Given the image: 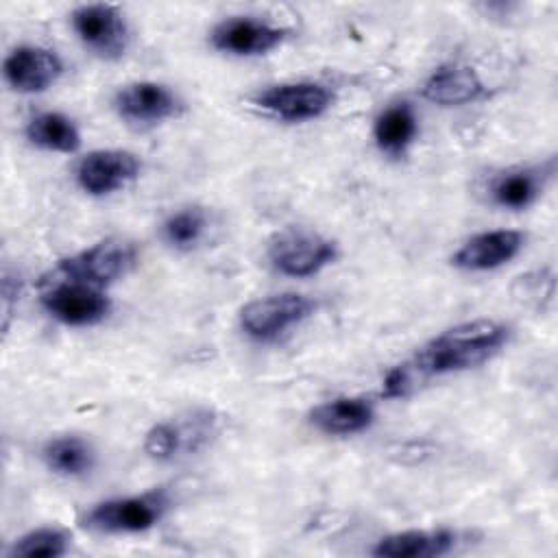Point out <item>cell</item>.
I'll return each instance as SVG.
<instances>
[{
    "label": "cell",
    "mask_w": 558,
    "mask_h": 558,
    "mask_svg": "<svg viewBox=\"0 0 558 558\" xmlns=\"http://www.w3.org/2000/svg\"><path fill=\"white\" fill-rule=\"evenodd\" d=\"M508 340V327L497 320L477 318L460 323L429 340L408 364L421 375H445L466 371L490 360Z\"/></svg>",
    "instance_id": "1"
},
{
    "label": "cell",
    "mask_w": 558,
    "mask_h": 558,
    "mask_svg": "<svg viewBox=\"0 0 558 558\" xmlns=\"http://www.w3.org/2000/svg\"><path fill=\"white\" fill-rule=\"evenodd\" d=\"M133 262H135L133 244L109 238L61 259L54 270V277L100 288L126 275Z\"/></svg>",
    "instance_id": "2"
},
{
    "label": "cell",
    "mask_w": 558,
    "mask_h": 558,
    "mask_svg": "<svg viewBox=\"0 0 558 558\" xmlns=\"http://www.w3.org/2000/svg\"><path fill=\"white\" fill-rule=\"evenodd\" d=\"M336 244L307 229H286L268 246L270 264L288 277H312L336 259Z\"/></svg>",
    "instance_id": "3"
},
{
    "label": "cell",
    "mask_w": 558,
    "mask_h": 558,
    "mask_svg": "<svg viewBox=\"0 0 558 558\" xmlns=\"http://www.w3.org/2000/svg\"><path fill=\"white\" fill-rule=\"evenodd\" d=\"M314 301L305 294L281 292L255 299L240 310L242 329L255 340H272L288 327L305 320L314 312Z\"/></svg>",
    "instance_id": "4"
},
{
    "label": "cell",
    "mask_w": 558,
    "mask_h": 558,
    "mask_svg": "<svg viewBox=\"0 0 558 558\" xmlns=\"http://www.w3.org/2000/svg\"><path fill=\"white\" fill-rule=\"evenodd\" d=\"M163 493H144L137 497H118L96 504L85 514V525L96 532H144L150 530L166 512Z\"/></svg>",
    "instance_id": "5"
},
{
    "label": "cell",
    "mask_w": 558,
    "mask_h": 558,
    "mask_svg": "<svg viewBox=\"0 0 558 558\" xmlns=\"http://www.w3.org/2000/svg\"><path fill=\"white\" fill-rule=\"evenodd\" d=\"M41 305L50 316L72 327L100 323L111 307L100 288L61 277L48 281V288L41 292Z\"/></svg>",
    "instance_id": "6"
},
{
    "label": "cell",
    "mask_w": 558,
    "mask_h": 558,
    "mask_svg": "<svg viewBox=\"0 0 558 558\" xmlns=\"http://www.w3.org/2000/svg\"><path fill=\"white\" fill-rule=\"evenodd\" d=\"M72 28L76 37L94 54L102 59H118L129 44L126 22L113 4H83L72 13Z\"/></svg>",
    "instance_id": "7"
},
{
    "label": "cell",
    "mask_w": 558,
    "mask_h": 558,
    "mask_svg": "<svg viewBox=\"0 0 558 558\" xmlns=\"http://www.w3.org/2000/svg\"><path fill=\"white\" fill-rule=\"evenodd\" d=\"M140 172V161L129 150L107 148V150H92L87 153L76 166V181L78 185L92 196H105L129 181H133Z\"/></svg>",
    "instance_id": "8"
},
{
    "label": "cell",
    "mask_w": 558,
    "mask_h": 558,
    "mask_svg": "<svg viewBox=\"0 0 558 558\" xmlns=\"http://www.w3.org/2000/svg\"><path fill=\"white\" fill-rule=\"evenodd\" d=\"M331 100V92L318 83H281L264 89L255 98L262 109L288 122L318 118L329 109Z\"/></svg>",
    "instance_id": "9"
},
{
    "label": "cell",
    "mask_w": 558,
    "mask_h": 558,
    "mask_svg": "<svg viewBox=\"0 0 558 558\" xmlns=\"http://www.w3.org/2000/svg\"><path fill=\"white\" fill-rule=\"evenodd\" d=\"M63 72L61 59L41 46H20L4 59L7 83L22 94L48 89Z\"/></svg>",
    "instance_id": "10"
},
{
    "label": "cell",
    "mask_w": 558,
    "mask_h": 558,
    "mask_svg": "<svg viewBox=\"0 0 558 558\" xmlns=\"http://www.w3.org/2000/svg\"><path fill=\"white\" fill-rule=\"evenodd\" d=\"M286 35H288V28H281V26H272L251 17H231L220 22L211 31V44L222 52L248 57V54H264L277 48L286 39Z\"/></svg>",
    "instance_id": "11"
},
{
    "label": "cell",
    "mask_w": 558,
    "mask_h": 558,
    "mask_svg": "<svg viewBox=\"0 0 558 558\" xmlns=\"http://www.w3.org/2000/svg\"><path fill=\"white\" fill-rule=\"evenodd\" d=\"M525 235L514 229H495L469 238L451 257L462 270H493L510 262L523 248Z\"/></svg>",
    "instance_id": "12"
},
{
    "label": "cell",
    "mask_w": 558,
    "mask_h": 558,
    "mask_svg": "<svg viewBox=\"0 0 558 558\" xmlns=\"http://www.w3.org/2000/svg\"><path fill=\"white\" fill-rule=\"evenodd\" d=\"M113 105L120 118L137 124H155L177 116L179 111L177 96L166 85L153 83V81L124 85L116 94Z\"/></svg>",
    "instance_id": "13"
},
{
    "label": "cell",
    "mask_w": 558,
    "mask_h": 558,
    "mask_svg": "<svg viewBox=\"0 0 558 558\" xmlns=\"http://www.w3.org/2000/svg\"><path fill=\"white\" fill-rule=\"evenodd\" d=\"M375 421V408L362 397H338L316 405L310 423L329 436H349L366 429Z\"/></svg>",
    "instance_id": "14"
},
{
    "label": "cell",
    "mask_w": 558,
    "mask_h": 558,
    "mask_svg": "<svg viewBox=\"0 0 558 558\" xmlns=\"http://www.w3.org/2000/svg\"><path fill=\"white\" fill-rule=\"evenodd\" d=\"M484 94V83L480 81L477 72L469 65H442L436 72L429 74V78L423 85V96L429 102L453 107V105H466L477 100Z\"/></svg>",
    "instance_id": "15"
},
{
    "label": "cell",
    "mask_w": 558,
    "mask_h": 558,
    "mask_svg": "<svg viewBox=\"0 0 558 558\" xmlns=\"http://www.w3.org/2000/svg\"><path fill=\"white\" fill-rule=\"evenodd\" d=\"M456 534L449 530H405L377 541L373 554L384 558H432L451 551Z\"/></svg>",
    "instance_id": "16"
},
{
    "label": "cell",
    "mask_w": 558,
    "mask_h": 558,
    "mask_svg": "<svg viewBox=\"0 0 558 558\" xmlns=\"http://www.w3.org/2000/svg\"><path fill=\"white\" fill-rule=\"evenodd\" d=\"M418 122L410 102H397L384 109L375 120V142L377 148L390 157H399L414 142Z\"/></svg>",
    "instance_id": "17"
},
{
    "label": "cell",
    "mask_w": 558,
    "mask_h": 558,
    "mask_svg": "<svg viewBox=\"0 0 558 558\" xmlns=\"http://www.w3.org/2000/svg\"><path fill=\"white\" fill-rule=\"evenodd\" d=\"M26 137L35 146L54 153H74L81 146V133L76 124L57 111L35 116L26 126Z\"/></svg>",
    "instance_id": "18"
},
{
    "label": "cell",
    "mask_w": 558,
    "mask_h": 558,
    "mask_svg": "<svg viewBox=\"0 0 558 558\" xmlns=\"http://www.w3.org/2000/svg\"><path fill=\"white\" fill-rule=\"evenodd\" d=\"M44 462L59 475H83L94 464L92 447L78 436H59L46 442Z\"/></svg>",
    "instance_id": "19"
},
{
    "label": "cell",
    "mask_w": 558,
    "mask_h": 558,
    "mask_svg": "<svg viewBox=\"0 0 558 558\" xmlns=\"http://www.w3.org/2000/svg\"><path fill=\"white\" fill-rule=\"evenodd\" d=\"M541 181L534 170H508L499 174L490 187V196L499 207L523 209L536 201Z\"/></svg>",
    "instance_id": "20"
},
{
    "label": "cell",
    "mask_w": 558,
    "mask_h": 558,
    "mask_svg": "<svg viewBox=\"0 0 558 558\" xmlns=\"http://www.w3.org/2000/svg\"><path fill=\"white\" fill-rule=\"evenodd\" d=\"M68 551V534L59 527H37L20 536L11 549L9 558H57Z\"/></svg>",
    "instance_id": "21"
},
{
    "label": "cell",
    "mask_w": 558,
    "mask_h": 558,
    "mask_svg": "<svg viewBox=\"0 0 558 558\" xmlns=\"http://www.w3.org/2000/svg\"><path fill=\"white\" fill-rule=\"evenodd\" d=\"M207 229V216L201 207H185L168 216L163 222V238L177 248L194 246Z\"/></svg>",
    "instance_id": "22"
},
{
    "label": "cell",
    "mask_w": 558,
    "mask_h": 558,
    "mask_svg": "<svg viewBox=\"0 0 558 558\" xmlns=\"http://www.w3.org/2000/svg\"><path fill=\"white\" fill-rule=\"evenodd\" d=\"M181 447V434L170 423H157L150 427L144 440V451L155 460H170Z\"/></svg>",
    "instance_id": "23"
}]
</instances>
